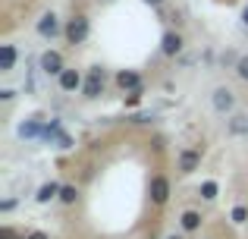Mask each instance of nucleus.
I'll return each instance as SVG.
<instances>
[{"mask_svg":"<svg viewBox=\"0 0 248 239\" xmlns=\"http://www.w3.org/2000/svg\"><path fill=\"white\" fill-rule=\"evenodd\" d=\"M66 38H69V44H82L85 38H88V19H85V16L69 19V25H66Z\"/></svg>","mask_w":248,"mask_h":239,"instance_id":"1","label":"nucleus"},{"mask_svg":"<svg viewBox=\"0 0 248 239\" xmlns=\"http://www.w3.org/2000/svg\"><path fill=\"white\" fill-rule=\"evenodd\" d=\"M145 3H151V6H157V3H164V0H145Z\"/></svg>","mask_w":248,"mask_h":239,"instance_id":"23","label":"nucleus"},{"mask_svg":"<svg viewBox=\"0 0 248 239\" xmlns=\"http://www.w3.org/2000/svg\"><path fill=\"white\" fill-rule=\"evenodd\" d=\"M151 198H154V202H157V205H164L167 198H170V183H167L164 176L151 179Z\"/></svg>","mask_w":248,"mask_h":239,"instance_id":"5","label":"nucleus"},{"mask_svg":"<svg viewBox=\"0 0 248 239\" xmlns=\"http://www.w3.org/2000/svg\"><path fill=\"white\" fill-rule=\"evenodd\" d=\"M13 63H16V48H13V44H3V48H0V73H10Z\"/></svg>","mask_w":248,"mask_h":239,"instance_id":"9","label":"nucleus"},{"mask_svg":"<svg viewBox=\"0 0 248 239\" xmlns=\"http://www.w3.org/2000/svg\"><path fill=\"white\" fill-rule=\"evenodd\" d=\"M242 22L248 25V6H245V10H242Z\"/></svg>","mask_w":248,"mask_h":239,"instance_id":"22","label":"nucleus"},{"mask_svg":"<svg viewBox=\"0 0 248 239\" xmlns=\"http://www.w3.org/2000/svg\"><path fill=\"white\" fill-rule=\"evenodd\" d=\"M245 217H248L245 208H232V223H245Z\"/></svg>","mask_w":248,"mask_h":239,"instance_id":"18","label":"nucleus"},{"mask_svg":"<svg viewBox=\"0 0 248 239\" xmlns=\"http://www.w3.org/2000/svg\"><path fill=\"white\" fill-rule=\"evenodd\" d=\"M38 32H41L44 38H54L57 32H60V22H57L54 13H44V16H41V22H38Z\"/></svg>","mask_w":248,"mask_h":239,"instance_id":"6","label":"nucleus"},{"mask_svg":"<svg viewBox=\"0 0 248 239\" xmlns=\"http://www.w3.org/2000/svg\"><path fill=\"white\" fill-rule=\"evenodd\" d=\"M104 69H91L88 73V79H85V85H82V92H85V98H97V95L104 92Z\"/></svg>","mask_w":248,"mask_h":239,"instance_id":"2","label":"nucleus"},{"mask_svg":"<svg viewBox=\"0 0 248 239\" xmlns=\"http://www.w3.org/2000/svg\"><path fill=\"white\" fill-rule=\"evenodd\" d=\"M214 107H217L220 113L232 111V92L230 88H217V92H214Z\"/></svg>","mask_w":248,"mask_h":239,"instance_id":"8","label":"nucleus"},{"mask_svg":"<svg viewBox=\"0 0 248 239\" xmlns=\"http://www.w3.org/2000/svg\"><path fill=\"white\" fill-rule=\"evenodd\" d=\"M60 189H63V186H57V183H44L41 189H38V195H35V198L44 205V202H50L54 195H60Z\"/></svg>","mask_w":248,"mask_h":239,"instance_id":"12","label":"nucleus"},{"mask_svg":"<svg viewBox=\"0 0 248 239\" xmlns=\"http://www.w3.org/2000/svg\"><path fill=\"white\" fill-rule=\"evenodd\" d=\"M198 160H201L198 151H182V154H179V170H182V173H192L195 167H198Z\"/></svg>","mask_w":248,"mask_h":239,"instance_id":"11","label":"nucleus"},{"mask_svg":"<svg viewBox=\"0 0 248 239\" xmlns=\"http://www.w3.org/2000/svg\"><path fill=\"white\" fill-rule=\"evenodd\" d=\"M232 132H236V135H242V132H248V123H245V117H236V120H232Z\"/></svg>","mask_w":248,"mask_h":239,"instance_id":"16","label":"nucleus"},{"mask_svg":"<svg viewBox=\"0 0 248 239\" xmlns=\"http://www.w3.org/2000/svg\"><path fill=\"white\" fill-rule=\"evenodd\" d=\"M239 76L248 82V57H242V60H239Z\"/></svg>","mask_w":248,"mask_h":239,"instance_id":"19","label":"nucleus"},{"mask_svg":"<svg viewBox=\"0 0 248 239\" xmlns=\"http://www.w3.org/2000/svg\"><path fill=\"white\" fill-rule=\"evenodd\" d=\"M198 227H201V214L198 211H186V214H182V230L192 233V230H198Z\"/></svg>","mask_w":248,"mask_h":239,"instance_id":"13","label":"nucleus"},{"mask_svg":"<svg viewBox=\"0 0 248 239\" xmlns=\"http://www.w3.org/2000/svg\"><path fill=\"white\" fill-rule=\"evenodd\" d=\"M160 50H164L167 57H176V54L182 50V38L176 35V32H167V35H164V41H160Z\"/></svg>","mask_w":248,"mask_h":239,"instance_id":"4","label":"nucleus"},{"mask_svg":"<svg viewBox=\"0 0 248 239\" xmlns=\"http://www.w3.org/2000/svg\"><path fill=\"white\" fill-rule=\"evenodd\" d=\"M60 88H63V92H76V88H82V76L76 73V69H63V73H60Z\"/></svg>","mask_w":248,"mask_h":239,"instance_id":"7","label":"nucleus"},{"mask_svg":"<svg viewBox=\"0 0 248 239\" xmlns=\"http://www.w3.org/2000/svg\"><path fill=\"white\" fill-rule=\"evenodd\" d=\"M19 132H22V135H29V139H31V135H44V129L38 126L35 120H31V123H22V129H19Z\"/></svg>","mask_w":248,"mask_h":239,"instance_id":"14","label":"nucleus"},{"mask_svg":"<svg viewBox=\"0 0 248 239\" xmlns=\"http://www.w3.org/2000/svg\"><path fill=\"white\" fill-rule=\"evenodd\" d=\"M201 195L204 198H217V183H204L201 186Z\"/></svg>","mask_w":248,"mask_h":239,"instance_id":"17","label":"nucleus"},{"mask_svg":"<svg viewBox=\"0 0 248 239\" xmlns=\"http://www.w3.org/2000/svg\"><path fill=\"white\" fill-rule=\"evenodd\" d=\"M116 85L120 88H129V92H135V88H141V79L135 73H129V69H123L120 76H116Z\"/></svg>","mask_w":248,"mask_h":239,"instance_id":"10","label":"nucleus"},{"mask_svg":"<svg viewBox=\"0 0 248 239\" xmlns=\"http://www.w3.org/2000/svg\"><path fill=\"white\" fill-rule=\"evenodd\" d=\"M0 239H16V233H13L10 227H3V230H0Z\"/></svg>","mask_w":248,"mask_h":239,"instance_id":"20","label":"nucleus"},{"mask_svg":"<svg viewBox=\"0 0 248 239\" xmlns=\"http://www.w3.org/2000/svg\"><path fill=\"white\" fill-rule=\"evenodd\" d=\"M41 69L47 76H60L63 73V57L57 54V50H47V54H41Z\"/></svg>","mask_w":248,"mask_h":239,"instance_id":"3","label":"nucleus"},{"mask_svg":"<svg viewBox=\"0 0 248 239\" xmlns=\"http://www.w3.org/2000/svg\"><path fill=\"white\" fill-rule=\"evenodd\" d=\"M76 195H79V192H76V186H63V189H60V198H63L66 205H73Z\"/></svg>","mask_w":248,"mask_h":239,"instance_id":"15","label":"nucleus"},{"mask_svg":"<svg viewBox=\"0 0 248 239\" xmlns=\"http://www.w3.org/2000/svg\"><path fill=\"white\" fill-rule=\"evenodd\" d=\"M25 239H47V233H41V230H35V233H29Z\"/></svg>","mask_w":248,"mask_h":239,"instance_id":"21","label":"nucleus"}]
</instances>
